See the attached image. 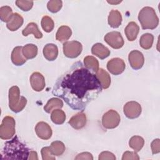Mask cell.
<instances>
[{"label": "cell", "instance_id": "6da1fadb", "mask_svg": "<svg viewBox=\"0 0 160 160\" xmlns=\"http://www.w3.org/2000/svg\"><path fill=\"white\" fill-rule=\"evenodd\" d=\"M101 91L96 74L78 62L57 80L52 94L62 98L72 109L83 111Z\"/></svg>", "mask_w": 160, "mask_h": 160}, {"label": "cell", "instance_id": "7a4b0ae2", "mask_svg": "<svg viewBox=\"0 0 160 160\" xmlns=\"http://www.w3.org/2000/svg\"><path fill=\"white\" fill-rule=\"evenodd\" d=\"M29 155V149L17 137L14 138L4 144L1 152V159L26 160Z\"/></svg>", "mask_w": 160, "mask_h": 160}, {"label": "cell", "instance_id": "3957f363", "mask_svg": "<svg viewBox=\"0 0 160 160\" xmlns=\"http://www.w3.org/2000/svg\"><path fill=\"white\" fill-rule=\"evenodd\" d=\"M138 20L143 29H154L159 24V18L155 10L149 6L144 7L140 11Z\"/></svg>", "mask_w": 160, "mask_h": 160}, {"label": "cell", "instance_id": "277c9868", "mask_svg": "<svg viewBox=\"0 0 160 160\" xmlns=\"http://www.w3.org/2000/svg\"><path fill=\"white\" fill-rule=\"evenodd\" d=\"M27 99L20 96V90L17 86H12L9 89V107L14 112L21 111L26 106Z\"/></svg>", "mask_w": 160, "mask_h": 160}, {"label": "cell", "instance_id": "5b68a950", "mask_svg": "<svg viewBox=\"0 0 160 160\" xmlns=\"http://www.w3.org/2000/svg\"><path fill=\"white\" fill-rule=\"evenodd\" d=\"M15 120L9 116H5L0 126V138L2 139L8 140L12 138L15 134Z\"/></svg>", "mask_w": 160, "mask_h": 160}, {"label": "cell", "instance_id": "8992f818", "mask_svg": "<svg viewBox=\"0 0 160 160\" xmlns=\"http://www.w3.org/2000/svg\"><path fill=\"white\" fill-rule=\"evenodd\" d=\"M121 121L119 113L111 109L104 114L102 118V126L106 129H114L118 126Z\"/></svg>", "mask_w": 160, "mask_h": 160}, {"label": "cell", "instance_id": "52a82bcc", "mask_svg": "<svg viewBox=\"0 0 160 160\" xmlns=\"http://www.w3.org/2000/svg\"><path fill=\"white\" fill-rule=\"evenodd\" d=\"M82 46L80 42L77 41H71L64 42L63 52L69 58H76L81 53Z\"/></svg>", "mask_w": 160, "mask_h": 160}, {"label": "cell", "instance_id": "ba28073f", "mask_svg": "<svg viewBox=\"0 0 160 160\" xmlns=\"http://www.w3.org/2000/svg\"><path fill=\"white\" fill-rule=\"evenodd\" d=\"M123 111L125 116L129 119L138 118L141 114L142 108L139 103L136 101H129L123 107Z\"/></svg>", "mask_w": 160, "mask_h": 160}, {"label": "cell", "instance_id": "9c48e42d", "mask_svg": "<svg viewBox=\"0 0 160 160\" xmlns=\"http://www.w3.org/2000/svg\"><path fill=\"white\" fill-rule=\"evenodd\" d=\"M104 41L113 49H120L124 45V39L121 34L118 31H112L104 36Z\"/></svg>", "mask_w": 160, "mask_h": 160}, {"label": "cell", "instance_id": "30bf717a", "mask_svg": "<svg viewBox=\"0 0 160 160\" xmlns=\"http://www.w3.org/2000/svg\"><path fill=\"white\" fill-rule=\"evenodd\" d=\"M126 64L124 61L119 58H112L107 63L108 70L114 75H119L125 70Z\"/></svg>", "mask_w": 160, "mask_h": 160}, {"label": "cell", "instance_id": "8fae6325", "mask_svg": "<svg viewBox=\"0 0 160 160\" xmlns=\"http://www.w3.org/2000/svg\"><path fill=\"white\" fill-rule=\"evenodd\" d=\"M128 60L131 68L135 70L141 69L144 62V58L142 53L138 50H133L129 52Z\"/></svg>", "mask_w": 160, "mask_h": 160}, {"label": "cell", "instance_id": "7c38bea8", "mask_svg": "<svg viewBox=\"0 0 160 160\" xmlns=\"http://www.w3.org/2000/svg\"><path fill=\"white\" fill-rule=\"evenodd\" d=\"M35 132L36 135L41 139L48 140L51 138L52 131L50 126L43 121L39 122L35 127Z\"/></svg>", "mask_w": 160, "mask_h": 160}, {"label": "cell", "instance_id": "4fadbf2b", "mask_svg": "<svg viewBox=\"0 0 160 160\" xmlns=\"http://www.w3.org/2000/svg\"><path fill=\"white\" fill-rule=\"evenodd\" d=\"M30 84L35 91H41L45 87L44 78L40 72H34L30 77Z\"/></svg>", "mask_w": 160, "mask_h": 160}, {"label": "cell", "instance_id": "5bb4252c", "mask_svg": "<svg viewBox=\"0 0 160 160\" xmlns=\"http://www.w3.org/2000/svg\"><path fill=\"white\" fill-rule=\"evenodd\" d=\"M86 115L81 112L73 116L69 121L68 123L75 129H81L84 128L86 124Z\"/></svg>", "mask_w": 160, "mask_h": 160}, {"label": "cell", "instance_id": "9a60e30c", "mask_svg": "<svg viewBox=\"0 0 160 160\" xmlns=\"http://www.w3.org/2000/svg\"><path fill=\"white\" fill-rule=\"evenodd\" d=\"M11 59L12 63L16 66H22L26 62V59L22 54V46H16L13 49Z\"/></svg>", "mask_w": 160, "mask_h": 160}, {"label": "cell", "instance_id": "2e32d148", "mask_svg": "<svg viewBox=\"0 0 160 160\" xmlns=\"http://www.w3.org/2000/svg\"><path fill=\"white\" fill-rule=\"evenodd\" d=\"M91 52L101 59H104L110 55V50L102 44L99 42L96 43L92 46Z\"/></svg>", "mask_w": 160, "mask_h": 160}, {"label": "cell", "instance_id": "e0dca14e", "mask_svg": "<svg viewBox=\"0 0 160 160\" xmlns=\"http://www.w3.org/2000/svg\"><path fill=\"white\" fill-rule=\"evenodd\" d=\"M44 57L49 61L55 60L58 55V48L56 45L52 43H49L45 45L43 48Z\"/></svg>", "mask_w": 160, "mask_h": 160}, {"label": "cell", "instance_id": "ac0fdd59", "mask_svg": "<svg viewBox=\"0 0 160 160\" xmlns=\"http://www.w3.org/2000/svg\"><path fill=\"white\" fill-rule=\"evenodd\" d=\"M139 31V28L138 25L133 21L129 22L124 29L126 36L129 41H133L137 38Z\"/></svg>", "mask_w": 160, "mask_h": 160}, {"label": "cell", "instance_id": "d6986e66", "mask_svg": "<svg viewBox=\"0 0 160 160\" xmlns=\"http://www.w3.org/2000/svg\"><path fill=\"white\" fill-rule=\"evenodd\" d=\"M23 18L18 13L13 14L11 19L7 22V28L11 31H15L18 30L23 24Z\"/></svg>", "mask_w": 160, "mask_h": 160}, {"label": "cell", "instance_id": "ffe728a7", "mask_svg": "<svg viewBox=\"0 0 160 160\" xmlns=\"http://www.w3.org/2000/svg\"><path fill=\"white\" fill-rule=\"evenodd\" d=\"M108 24L112 28H118L122 22V16L118 10H111L108 16Z\"/></svg>", "mask_w": 160, "mask_h": 160}, {"label": "cell", "instance_id": "44dd1931", "mask_svg": "<svg viewBox=\"0 0 160 160\" xmlns=\"http://www.w3.org/2000/svg\"><path fill=\"white\" fill-rule=\"evenodd\" d=\"M102 88L108 89L111 84V77L109 73L102 68H100L96 72V74Z\"/></svg>", "mask_w": 160, "mask_h": 160}, {"label": "cell", "instance_id": "7402d4cb", "mask_svg": "<svg viewBox=\"0 0 160 160\" xmlns=\"http://www.w3.org/2000/svg\"><path fill=\"white\" fill-rule=\"evenodd\" d=\"M22 34L24 36H27L30 34H33L34 38L41 39L42 38V32L39 30L38 25L35 22H30L22 30Z\"/></svg>", "mask_w": 160, "mask_h": 160}, {"label": "cell", "instance_id": "603a6c76", "mask_svg": "<svg viewBox=\"0 0 160 160\" xmlns=\"http://www.w3.org/2000/svg\"><path fill=\"white\" fill-rule=\"evenodd\" d=\"M63 106L62 101L58 98H51L44 107V110L50 113L54 109H61Z\"/></svg>", "mask_w": 160, "mask_h": 160}, {"label": "cell", "instance_id": "cb8c5ba5", "mask_svg": "<svg viewBox=\"0 0 160 160\" xmlns=\"http://www.w3.org/2000/svg\"><path fill=\"white\" fill-rule=\"evenodd\" d=\"M71 34L72 31L69 26H62L59 28L56 32V39L59 41H65L70 38Z\"/></svg>", "mask_w": 160, "mask_h": 160}, {"label": "cell", "instance_id": "d4e9b609", "mask_svg": "<svg viewBox=\"0 0 160 160\" xmlns=\"http://www.w3.org/2000/svg\"><path fill=\"white\" fill-rule=\"evenodd\" d=\"M144 144V139L139 136H134L131 137L129 141V146L134 152L140 151Z\"/></svg>", "mask_w": 160, "mask_h": 160}, {"label": "cell", "instance_id": "484cf974", "mask_svg": "<svg viewBox=\"0 0 160 160\" xmlns=\"http://www.w3.org/2000/svg\"><path fill=\"white\" fill-rule=\"evenodd\" d=\"M38 47L33 44H28L22 47V54L25 58L33 59L38 54Z\"/></svg>", "mask_w": 160, "mask_h": 160}, {"label": "cell", "instance_id": "4316f807", "mask_svg": "<svg viewBox=\"0 0 160 160\" xmlns=\"http://www.w3.org/2000/svg\"><path fill=\"white\" fill-rule=\"evenodd\" d=\"M84 66L89 70H92L96 72L99 69V62L95 57L92 56H88L84 58Z\"/></svg>", "mask_w": 160, "mask_h": 160}, {"label": "cell", "instance_id": "83f0119b", "mask_svg": "<svg viewBox=\"0 0 160 160\" xmlns=\"http://www.w3.org/2000/svg\"><path fill=\"white\" fill-rule=\"evenodd\" d=\"M51 121L56 124H62L66 120L65 112L61 109H54L51 114Z\"/></svg>", "mask_w": 160, "mask_h": 160}, {"label": "cell", "instance_id": "f1b7e54d", "mask_svg": "<svg viewBox=\"0 0 160 160\" xmlns=\"http://www.w3.org/2000/svg\"><path fill=\"white\" fill-rule=\"evenodd\" d=\"M153 41V35L150 33H145L141 36L139 40V44L142 48L144 49H149L152 47Z\"/></svg>", "mask_w": 160, "mask_h": 160}, {"label": "cell", "instance_id": "f546056e", "mask_svg": "<svg viewBox=\"0 0 160 160\" xmlns=\"http://www.w3.org/2000/svg\"><path fill=\"white\" fill-rule=\"evenodd\" d=\"M49 148L52 154L54 156H59L62 155L65 151V145L60 141H55L52 142Z\"/></svg>", "mask_w": 160, "mask_h": 160}, {"label": "cell", "instance_id": "4dcf8cb0", "mask_svg": "<svg viewBox=\"0 0 160 160\" xmlns=\"http://www.w3.org/2000/svg\"><path fill=\"white\" fill-rule=\"evenodd\" d=\"M12 15V10L9 6H5L0 8V18L2 21L8 22L11 19Z\"/></svg>", "mask_w": 160, "mask_h": 160}, {"label": "cell", "instance_id": "1f68e13d", "mask_svg": "<svg viewBox=\"0 0 160 160\" xmlns=\"http://www.w3.org/2000/svg\"><path fill=\"white\" fill-rule=\"evenodd\" d=\"M41 26L45 32H50L54 29V21L49 16H44L42 17L41 20Z\"/></svg>", "mask_w": 160, "mask_h": 160}, {"label": "cell", "instance_id": "d6a6232c", "mask_svg": "<svg viewBox=\"0 0 160 160\" xmlns=\"http://www.w3.org/2000/svg\"><path fill=\"white\" fill-rule=\"evenodd\" d=\"M62 6V2L60 0H51L48 1L47 4L48 10L52 13L58 12L61 9Z\"/></svg>", "mask_w": 160, "mask_h": 160}, {"label": "cell", "instance_id": "836d02e7", "mask_svg": "<svg viewBox=\"0 0 160 160\" xmlns=\"http://www.w3.org/2000/svg\"><path fill=\"white\" fill-rule=\"evenodd\" d=\"M16 4L22 11H28L32 8L33 1H32L17 0V1H16Z\"/></svg>", "mask_w": 160, "mask_h": 160}, {"label": "cell", "instance_id": "e575fe53", "mask_svg": "<svg viewBox=\"0 0 160 160\" xmlns=\"http://www.w3.org/2000/svg\"><path fill=\"white\" fill-rule=\"evenodd\" d=\"M41 153L43 160H54L56 159L55 156L52 154L49 146L42 148L41 149Z\"/></svg>", "mask_w": 160, "mask_h": 160}, {"label": "cell", "instance_id": "d590c367", "mask_svg": "<svg viewBox=\"0 0 160 160\" xmlns=\"http://www.w3.org/2000/svg\"><path fill=\"white\" fill-rule=\"evenodd\" d=\"M127 159L138 160V159H139V157L136 152L126 151L123 153V155L122 157V160H127Z\"/></svg>", "mask_w": 160, "mask_h": 160}, {"label": "cell", "instance_id": "8d00e7d4", "mask_svg": "<svg viewBox=\"0 0 160 160\" xmlns=\"http://www.w3.org/2000/svg\"><path fill=\"white\" fill-rule=\"evenodd\" d=\"M99 160H104V159H110V160H115L116 156L115 155L109 151H103L101 152L98 157Z\"/></svg>", "mask_w": 160, "mask_h": 160}, {"label": "cell", "instance_id": "74e56055", "mask_svg": "<svg viewBox=\"0 0 160 160\" xmlns=\"http://www.w3.org/2000/svg\"><path fill=\"white\" fill-rule=\"evenodd\" d=\"M160 141L159 139H154L151 144V148L152 150V154H158L160 152Z\"/></svg>", "mask_w": 160, "mask_h": 160}, {"label": "cell", "instance_id": "f35d334b", "mask_svg": "<svg viewBox=\"0 0 160 160\" xmlns=\"http://www.w3.org/2000/svg\"><path fill=\"white\" fill-rule=\"evenodd\" d=\"M76 160H81V159H88V160H92L93 157L92 155L88 152H83L77 155L75 158Z\"/></svg>", "mask_w": 160, "mask_h": 160}, {"label": "cell", "instance_id": "ab89813d", "mask_svg": "<svg viewBox=\"0 0 160 160\" xmlns=\"http://www.w3.org/2000/svg\"><path fill=\"white\" fill-rule=\"evenodd\" d=\"M28 159H38L37 152L34 151H30Z\"/></svg>", "mask_w": 160, "mask_h": 160}, {"label": "cell", "instance_id": "60d3db41", "mask_svg": "<svg viewBox=\"0 0 160 160\" xmlns=\"http://www.w3.org/2000/svg\"><path fill=\"white\" fill-rule=\"evenodd\" d=\"M107 2L109 4H118L120 3L121 1H108Z\"/></svg>", "mask_w": 160, "mask_h": 160}]
</instances>
